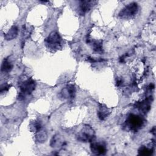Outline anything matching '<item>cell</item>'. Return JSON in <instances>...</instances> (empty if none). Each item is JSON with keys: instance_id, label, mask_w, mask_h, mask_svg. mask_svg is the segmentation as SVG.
Segmentation results:
<instances>
[{"instance_id": "obj_11", "label": "cell", "mask_w": 156, "mask_h": 156, "mask_svg": "<svg viewBox=\"0 0 156 156\" xmlns=\"http://www.w3.org/2000/svg\"><path fill=\"white\" fill-rule=\"evenodd\" d=\"M63 140L59 135H55L51 140V145L52 147H58L63 144Z\"/></svg>"}, {"instance_id": "obj_4", "label": "cell", "mask_w": 156, "mask_h": 156, "mask_svg": "<svg viewBox=\"0 0 156 156\" xmlns=\"http://www.w3.org/2000/svg\"><path fill=\"white\" fill-rule=\"evenodd\" d=\"M127 126L132 130H137L140 129L144 124L143 119L134 114H130L126 120Z\"/></svg>"}, {"instance_id": "obj_12", "label": "cell", "mask_w": 156, "mask_h": 156, "mask_svg": "<svg viewBox=\"0 0 156 156\" xmlns=\"http://www.w3.org/2000/svg\"><path fill=\"white\" fill-rule=\"evenodd\" d=\"M12 64L7 59H4L2 63L1 71L4 73H9L12 69Z\"/></svg>"}, {"instance_id": "obj_13", "label": "cell", "mask_w": 156, "mask_h": 156, "mask_svg": "<svg viewBox=\"0 0 156 156\" xmlns=\"http://www.w3.org/2000/svg\"><path fill=\"white\" fill-rule=\"evenodd\" d=\"M153 149L146 146H141L138 150V154L142 155H150L152 154Z\"/></svg>"}, {"instance_id": "obj_15", "label": "cell", "mask_w": 156, "mask_h": 156, "mask_svg": "<svg viewBox=\"0 0 156 156\" xmlns=\"http://www.w3.org/2000/svg\"><path fill=\"white\" fill-rule=\"evenodd\" d=\"M138 108L142 112L146 113V112H147L149 110V108H150V105L149 104L146 102H141V103H139L138 104Z\"/></svg>"}, {"instance_id": "obj_2", "label": "cell", "mask_w": 156, "mask_h": 156, "mask_svg": "<svg viewBox=\"0 0 156 156\" xmlns=\"http://www.w3.org/2000/svg\"><path fill=\"white\" fill-rule=\"evenodd\" d=\"M46 46L51 50H58L62 47V38L56 32H51L44 40Z\"/></svg>"}, {"instance_id": "obj_16", "label": "cell", "mask_w": 156, "mask_h": 156, "mask_svg": "<svg viewBox=\"0 0 156 156\" xmlns=\"http://www.w3.org/2000/svg\"><path fill=\"white\" fill-rule=\"evenodd\" d=\"M10 87V85H7V84H4V86H2L1 88V93H2L3 92H5V91H7L9 88V87Z\"/></svg>"}, {"instance_id": "obj_5", "label": "cell", "mask_w": 156, "mask_h": 156, "mask_svg": "<svg viewBox=\"0 0 156 156\" xmlns=\"http://www.w3.org/2000/svg\"><path fill=\"white\" fill-rule=\"evenodd\" d=\"M77 137V140L80 141L91 142L92 141L94 140V130L90 126L86 125L79 132Z\"/></svg>"}, {"instance_id": "obj_9", "label": "cell", "mask_w": 156, "mask_h": 156, "mask_svg": "<svg viewBox=\"0 0 156 156\" xmlns=\"http://www.w3.org/2000/svg\"><path fill=\"white\" fill-rule=\"evenodd\" d=\"M100 105L101 106L99 107L98 115L100 119L103 120L108 116V115L110 113V109H108L105 105L100 104Z\"/></svg>"}, {"instance_id": "obj_3", "label": "cell", "mask_w": 156, "mask_h": 156, "mask_svg": "<svg viewBox=\"0 0 156 156\" xmlns=\"http://www.w3.org/2000/svg\"><path fill=\"white\" fill-rule=\"evenodd\" d=\"M138 4L132 2L125 6L119 13V16L123 19H129L133 17L138 12Z\"/></svg>"}, {"instance_id": "obj_1", "label": "cell", "mask_w": 156, "mask_h": 156, "mask_svg": "<svg viewBox=\"0 0 156 156\" xmlns=\"http://www.w3.org/2000/svg\"><path fill=\"white\" fill-rule=\"evenodd\" d=\"M19 87L20 89L19 99L21 100L23 99L26 95L30 94L35 90V82L32 79L24 76L20 79Z\"/></svg>"}, {"instance_id": "obj_8", "label": "cell", "mask_w": 156, "mask_h": 156, "mask_svg": "<svg viewBox=\"0 0 156 156\" xmlns=\"http://www.w3.org/2000/svg\"><path fill=\"white\" fill-rule=\"evenodd\" d=\"M61 94L65 99H73L74 98L76 94L75 87L73 85H67L62 90Z\"/></svg>"}, {"instance_id": "obj_6", "label": "cell", "mask_w": 156, "mask_h": 156, "mask_svg": "<svg viewBox=\"0 0 156 156\" xmlns=\"http://www.w3.org/2000/svg\"><path fill=\"white\" fill-rule=\"evenodd\" d=\"M90 148L91 152L96 155H104L107 151L105 144L102 142L91 141Z\"/></svg>"}, {"instance_id": "obj_10", "label": "cell", "mask_w": 156, "mask_h": 156, "mask_svg": "<svg viewBox=\"0 0 156 156\" xmlns=\"http://www.w3.org/2000/svg\"><path fill=\"white\" fill-rule=\"evenodd\" d=\"M18 35V28L16 26H12L9 32L4 35V38L7 40H11L14 39Z\"/></svg>"}, {"instance_id": "obj_14", "label": "cell", "mask_w": 156, "mask_h": 156, "mask_svg": "<svg viewBox=\"0 0 156 156\" xmlns=\"http://www.w3.org/2000/svg\"><path fill=\"white\" fill-rule=\"evenodd\" d=\"M37 140L40 142H44V141L47 138V134L45 131H43L42 130H39L37 132L36 135Z\"/></svg>"}, {"instance_id": "obj_7", "label": "cell", "mask_w": 156, "mask_h": 156, "mask_svg": "<svg viewBox=\"0 0 156 156\" xmlns=\"http://www.w3.org/2000/svg\"><path fill=\"white\" fill-rule=\"evenodd\" d=\"M94 3H96L95 1H82L79 2V13L81 15H84L87 12H89L93 5H94Z\"/></svg>"}]
</instances>
